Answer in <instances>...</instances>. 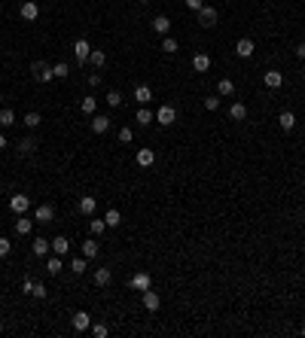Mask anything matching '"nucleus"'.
Segmentation results:
<instances>
[{
    "instance_id": "nucleus-29",
    "label": "nucleus",
    "mask_w": 305,
    "mask_h": 338,
    "mask_svg": "<svg viewBox=\"0 0 305 338\" xmlns=\"http://www.w3.org/2000/svg\"><path fill=\"white\" fill-rule=\"evenodd\" d=\"M229 119H232V122H244V119H247V107H244V104H232V107H229Z\"/></svg>"
},
{
    "instance_id": "nucleus-46",
    "label": "nucleus",
    "mask_w": 305,
    "mask_h": 338,
    "mask_svg": "<svg viewBox=\"0 0 305 338\" xmlns=\"http://www.w3.org/2000/svg\"><path fill=\"white\" fill-rule=\"evenodd\" d=\"M89 85H101V73H89Z\"/></svg>"
},
{
    "instance_id": "nucleus-13",
    "label": "nucleus",
    "mask_w": 305,
    "mask_h": 338,
    "mask_svg": "<svg viewBox=\"0 0 305 338\" xmlns=\"http://www.w3.org/2000/svg\"><path fill=\"white\" fill-rule=\"evenodd\" d=\"M49 244H52V253H58V256L71 253V241H67L64 235H55V241H49Z\"/></svg>"
},
{
    "instance_id": "nucleus-27",
    "label": "nucleus",
    "mask_w": 305,
    "mask_h": 338,
    "mask_svg": "<svg viewBox=\"0 0 305 338\" xmlns=\"http://www.w3.org/2000/svg\"><path fill=\"white\" fill-rule=\"evenodd\" d=\"M104 222H107V229H116V225H122V213H119L116 207H110V210L104 213Z\"/></svg>"
},
{
    "instance_id": "nucleus-48",
    "label": "nucleus",
    "mask_w": 305,
    "mask_h": 338,
    "mask_svg": "<svg viewBox=\"0 0 305 338\" xmlns=\"http://www.w3.org/2000/svg\"><path fill=\"white\" fill-rule=\"evenodd\" d=\"M0 150H6V137H3V134H0Z\"/></svg>"
},
{
    "instance_id": "nucleus-2",
    "label": "nucleus",
    "mask_w": 305,
    "mask_h": 338,
    "mask_svg": "<svg viewBox=\"0 0 305 338\" xmlns=\"http://www.w3.org/2000/svg\"><path fill=\"white\" fill-rule=\"evenodd\" d=\"M21 289L28 292V296H34V299H46L49 292H46V287L40 284V280H34V277H25V284H21Z\"/></svg>"
},
{
    "instance_id": "nucleus-14",
    "label": "nucleus",
    "mask_w": 305,
    "mask_h": 338,
    "mask_svg": "<svg viewBox=\"0 0 305 338\" xmlns=\"http://www.w3.org/2000/svg\"><path fill=\"white\" fill-rule=\"evenodd\" d=\"M153 31L162 34V37H168V34H171V18H168V16H156L153 18Z\"/></svg>"
},
{
    "instance_id": "nucleus-18",
    "label": "nucleus",
    "mask_w": 305,
    "mask_h": 338,
    "mask_svg": "<svg viewBox=\"0 0 305 338\" xmlns=\"http://www.w3.org/2000/svg\"><path fill=\"white\" fill-rule=\"evenodd\" d=\"M278 125L284 128V131H293V128H296V113H293V110H284V113L278 116Z\"/></svg>"
},
{
    "instance_id": "nucleus-17",
    "label": "nucleus",
    "mask_w": 305,
    "mask_h": 338,
    "mask_svg": "<svg viewBox=\"0 0 305 338\" xmlns=\"http://www.w3.org/2000/svg\"><path fill=\"white\" fill-rule=\"evenodd\" d=\"M95 210H98L95 195H83V198H80V213H83V217H92Z\"/></svg>"
},
{
    "instance_id": "nucleus-51",
    "label": "nucleus",
    "mask_w": 305,
    "mask_h": 338,
    "mask_svg": "<svg viewBox=\"0 0 305 338\" xmlns=\"http://www.w3.org/2000/svg\"><path fill=\"white\" fill-rule=\"evenodd\" d=\"M302 335H305V323H302Z\"/></svg>"
},
{
    "instance_id": "nucleus-34",
    "label": "nucleus",
    "mask_w": 305,
    "mask_h": 338,
    "mask_svg": "<svg viewBox=\"0 0 305 338\" xmlns=\"http://www.w3.org/2000/svg\"><path fill=\"white\" fill-rule=\"evenodd\" d=\"M110 280H113V271H110V268H98V271H95V284H98V287H107Z\"/></svg>"
},
{
    "instance_id": "nucleus-32",
    "label": "nucleus",
    "mask_w": 305,
    "mask_h": 338,
    "mask_svg": "<svg viewBox=\"0 0 305 338\" xmlns=\"http://www.w3.org/2000/svg\"><path fill=\"white\" fill-rule=\"evenodd\" d=\"M134 119H138L141 125H153V122H156V116H153V110H150V107H141V110H138V116H134Z\"/></svg>"
},
{
    "instance_id": "nucleus-38",
    "label": "nucleus",
    "mask_w": 305,
    "mask_h": 338,
    "mask_svg": "<svg viewBox=\"0 0 305 338\" xmlns=\"http://www.w3.org/2000/svg\"><path fill=\"white\" fill-rule=\"evenodd\" d=\"M177 49H180V46H177V40L171 37V34H168V37L162 40V52H165V55H174Z\"/></svg>"
},
{
    "instance_id": "nucleus-50",
    "label": "nucleus",
    "mask_w": 305,
    "mask_h": 338,
    "mask_svg": "<svg viewBox=\"0 0 305 338\" xmlns=\"http://www.w3.org/2000/svg\"><path fill=\"white\" fill-rule=\"evenodd\" d=\"M302 76H305V64H302Z\"/></svg>"
},
{
    "instance_id": "nucleus-43",
    "label": "nucleus",
    "mask_w": 305,
    "mask_h": 338,
    "mask_svg": "<svg viewBox=\"0 0 305 338\" xmlns=\"http://www.w3.org/2000/svg\"><path fill=\"white\" fill-rule=\"evenodd\" d=\"M13 253V244H9V238H0V259Z\"/></svg>"
},
{
    "instance_id": "nucleus-47",
    "label": "nucleus",
    "mask_w": 305,
    "mask_h": 338,
    "mask_svg": "<svg viewBox=\"0 0 305 338\" xmlns=\"http://www.w3.org/2000/svg\"><path fill=\"white\" fill-rule=\"evenodd\" d=\"M296 58H302V61H305V43H299V46H296Z\"/></svg>"
},
{
    "instance_id": "nucleus-33",
    "label": "nucleus",
    "mask_w": 305,
    "mask_h": 338,
    "mask_svg": "<svg viewBox=\"0 0 305 338\" xmlns=\"http://www.w3.org/2000/svg\"><path fill=\"white\" fill-rule=\"evenodd\" d=\"M89 64H92V67H104V64H107L104 49H92V55H89Z\"/></svg>"
},
{
    "instance_id": "nucleus-40",
    "label": "nucleus",
    "mask_w": 305,
    "mask_h": 338,
    "mask_svg": "<svg viewBox=\"0 0 305 338\" xmlns=\"http://www.w3.org/2000/svg\"><path fill=\"white\" fill-rule=\"evenodd\" d=\"M205 110H220V95H211V98H205Z\"/></svg>"
},
{
    "instance_id": "nucleus-39",
    "label": "nucleus",
    "mask_w": 305,
    "mask_h": 338,
    "mask_svg": "<svg viewBox=\"0 0 305 338\" xmlns=\"http://www.w3.org/2000/svg\"><path fill=\"white\" fill-rule=\"evenodd\" d=\"M92 335H95V338H107V335H110V329H107L104 323H92Z\"/></svg>"
},
{
    "instance_id": "nucleus-30",
    "label": "nucleus",
    "mask_w": 305,
    "mask_h": 338,
    "mask_svg": "<svg viewBox=\"0 0 305 338\" xmlns=\"http://www.w3.org/2000/svg\"><path fill=\"white\" fill-rule=\"evenodd\" d=\"M95 110H98V101L95 98H83L80 101V113H83V116H95Z\"/></svg>"
},
{
    "instance_id": "nucleus-7",
    "label": "nucleus",
    "mask_w": 305,
    "mask_h": 338,
    "mask_svg": "<svg viewBox=\"0 0 305 338\" xmlns=\"http://www.w3.org/2000/svg\"><path fill=\"white\" fill-rule=\"evenodd\" d=\"M253 52H256V46H253L251 37H241L238 43H235V55H238V58H251Z\"/></svg>"
},
{
    "instance_id": "nucleus-10",
    "label": "nucleus",
    "mask_w": 305,
    "mask_h": 338,
    "mask_svg": "<svg viewBox=\"0 0 305 338\" xmlns=\"http://www.w3.org/2000/svg\"><path fill=\"white\" fill-rule=\"evenodd\" d=\"M9 210L13 213H28L31 210V198L28 195H13L9 198Z\"/></svg>"
},
{
    "instance_id": "nucleus-35",
    "label": "nucleus",
    "mask_w": 305,
    "mask_h": 338,
    "mask_svg": "<svg viewBox=\"0 0 305 338\" xmlns=\"http://www.w3.org/2000/svg\"><path fill=\"white\" fill-rule=\"evenodd\" d=\"M122 101H126V95H122L119 88H110V92H107V104L110 107H122Z\"/></svg>"
},
{
    "instance_id": "nucleus-6",
    "label": "nucleus",
    "mask_w": 305,
    "mask_h": 338,
    "mask_svg": "<svg viewBox=\"0 0 305 338\" xmlns=\"http://www.w3.org/2000/svg\"><path fill=\"white\" fill-rule=\"evenodd\" d=\"M55 220V207L52 204H40L37 210H34V222H40V225H46Z\"/></svg>"
},
{
    "instance_id": "nucleus-9",
    "label": "nucleus",
    "mask_w": 305,
    "mask_h": 338,
    "mask_svg": "<svg viewBox=\"0 0 305 338\" xmlns=\"http://www.w3.org/2000/svg\"><path fill=\"white\" fill-rule=\"evenodd\" d=\"M144 308H146V311H153V314L162 308V299H159V292H153V287H150V289H144Z\"/></svg>"
},
{
    "instance_id": "nucleus-52",
    "label": "nucleus",
    "mask_w": 305,
    "mask_h": 338,
    "mask_svg": "<svg viewBox=\"0 0 305 338\" xmlns=\"http://www.w3.org/2000/svg\"><path fill=\"white\" fill-rule=\"evenodd\" d=\"M141 3H150V0H141Z\"/></svg>"
},
{
    "instance_id": "nucleus-21",
    "label": "nucleus",
    "mask_w": 305,
    "mask_h": 338,
    "mask_svg": "<svg viewBox=\"0 0 305 338\" xmlns=\"http://www.w3.org/2000/svg\"><path fill=\"white\" fill-rule=\"evenodd\" d=\"M217 95H220V98H232V95H235V83L229 80V76H223V80L217 83Z\"/></svg>"
},
{
    "instance_id": "nucleus-1",
    "label": "nucleus",
    "mask_w": 305,
    "mask_h": 338,
    "mask_svg": "<svg viewBox=\"0 0 305 338\" xmlns=\"http://www.w3.org/2000/svg\"><path fill=\"white\" fill-rule=\"evenodd\" d=\"M196 16H198V25H201V28H217V18H220V13H217L214 6H208V3H205V6H201Z\"/></svg>"
},
{
    "instance_id": "nucleus-28",
    "label": "nucleus",
    "mask_w": 305,
    "mask_h": 338,
    "mask_svg": "<svg viewBox=\"0 0 305 338\" xmlns=\"http://www.w3.org/2000/svg\"><path fill=\"white\" fill-rule=\"evenodd\" d=\"M31 247H34V256H46V253L52 250V244H49L46 238H34V244H31Z\"/></svg>"
},
{
    "instance_id": "nucleus-42",
    "label": "nucleus",
    "mask_w": 305,
    "mask_h": 338,
    "mask_svg": "<svg viewBox=\"0 0 305 338\" xmlns=\"http://www.w3.org/2000/svg\"><path fill=\"white\" fill-rule=\"evenodd\" d=\"M119 140H122V143H131V140H134V131H131L128 125H126V128H119Z\"/></svg>"
},
{
    "instance_id": "nucleus-23",
    "label": "nucleus",
    "mask_w": 305,
    "mask_h": 338,
    "mask_svg": "<svg viewBox=\"0 0 305 338\" xmlns=\"http://www.w3.org/2000/svg\"><path fill=\"white\" fill-rule=\"evenodd\" d=\"M31 225H34V220L25 217V213H18V220H16V235H31Z\"/></svg>"
},
{
    "instance_id": "nucleus-15",
    "label": "nucleus",
    "mask_w": 305,
    "mask_h": 338,
    "mask_svg": "<svg viewBox=\"0 0 305 338\" xmlns=\"http://www.w3.org/2000/svg\"><path fill=\"white\" fill-rule=\"evenodd\" d=\"M263 83H266V88H281V85H284V73H281V70H269L263 76Z\"/></svg>"
},
{
    "instance_id": "nucleus-31",
    "label": "nucleus",
    "mask_w": 305,
    "mask_h": 338,
    "mask_svg": "<svg viewBox=\"0 0 305 338\" xmlns=\"http://www.w3.org/2000/svg\"><path fill=\"white\" fill-rule=\"evenodd\" d=\"M21 122H25V125H28V128L34 131V128H37L40 122H43V116H40L37 110H28V113H25V119H21Z\"/></svg>"
},
{
    "instance_id": "nucleus-20",
    "label": "nucleus",
    "mask_w": 305,
    "mask_h": 338,
    "mask_svg": "<svg viewBox=\"0 0 305 338\" xmlns=\"http://www.w3.org/2000/svg\"><path fill=\"white\" fill-rule=\"evenodd\" d=\"M61 271H64L61 256H58V253H55V256H49V259H46V274H52V277H55V274H61Z\"/></svg>"
},
{
    "instance_id": "nucleus-36",
    "label": "nucleus",
    "mask_w": 305,
    "mask_h": 338,
    "mask_svg": "<svg viewBox=\"0 0 305 338\" xmlns=\"http://www.w3.org/2000/svg\"><path fill=\"white\" fill-rule=\"evenodd\" d=\"M13 122H16V113L9 107H3V110H0V128H9Z\"/></svg>"
},
{
    "instance_id": "nucleus-8",
    "label": "nucleus",
    "mask_w": 305,
    "mask_h": 338,
    "mask_svg": "<svg viewBox=\"0 0 305 338\" xmlns=\"http://www.w3.org/2000/svg\"><path fill=\"white\" fill-rule=\"evenodd\" d=\"M18 16L25 18V21H37V18H40V6L34 3V0H25V3H21V9H18Z\"/></svg>"
},
{
    "instance_id": "nucleus-16",
    "label": "nucleus",
    "mask_w": 305,
    "mask_h": 338,
    "mask_svg": "<svg viewBox=\"0 0 305 338\" xmlns=\"http://www.w3.org/2000/svg\"><path fill=\"white\" fill-rule=\"evenodd\" d=\"M131 287L138 289V292H144V289H150V287H153V280H150V274H146V271H138V274L131 277Z\"/></svg>"
},
{
    "instance_id": "nucleus-26",
    "label": "nucleus",
    "mask_w": 305,
    "mask_h": 338,
    "mask_svg": "<svg viewBox=\"0 0 305 338\" xmlns=\"http://www.w3.org/2000/svg\"><path fill=\"white\" fill-rule=\"evenodd\" d=\"M16 150H18V155H31L34 150H37V140H34V137H21Z\"/></svg>"
},
{
    "instance_id": "nucleus-53",
    "label": "nucleus",
    "mask_w": 305,
    "mask_h": 338,
    "mask_svg": "<svg viewBox=\"0 0 305 338\" xmlns=\"http://www.w3.org/2000/svg\"><path fill=\"white\" fill-rule=\"evenodd\" d=\"M0 104H3V95H0Z\"/></svg>"
},
{
    "instance_id": "nucleus-41",
    "label": "nucleus",
    "mask_w": 305,
    "mask_h": 338,
    "mask_svg": "<svg viewBox=\"0 0 305 338\" xmlns=\"http://www.w3.org/2000/svg\"><path fill=\"white\" fill-rule=\"evenodd\" d=\"M89 229H92V235H101V232L107 229V222L104 220H92V222H89Z\"/></svg>"
},
{
    "instance_id": "nucleus-44",
    "label": "nucleus",
    "mask_w": 305,
    "mask_h": 338,
    "mask_svg": "<svg viewBox=\"0 0 305 338\" xmlns=\"http://www.w3.org/2000/svg\"><path fill=\"white\" fill-rule=\"evenodd\" d=\"M46 67H49L46 61H31V73H34V76H40L43 70H46Z\"/></svg>"
},
{
    "instance_id": "nucleus-49",
    "label": "nucleus",
    "mask_w": 305,
    "mask_h": 338,
    "mask_svg": "<svg viewBox=\"0 0 305 338\" xmlns=\"http://www.w3.org/2000/svg\"><path fill=\"white\" fill-rule=\"evenodd\" d=\"M0 332H3V320H0Z\"/></svg>"
},
{
    "instance_id": "nucleus-4",
    "label": "nucleus",
    "mask_w": 305,
    "mask_h": 338,
    "mask_svg": "<svg viewBox=\"0 0 305 338\" xmlns=\"http://www.w3.org/2000/svg\"><path fill=\"white\" fill-rule=\"evenodd\" d=\"M89 55H92V43H89L86 37H80V40L73 43V58L80 61V64H86V61H89Z\"/></svg>"
},
{
    "instance_id": "nucleus-19",
    "label": "nucleus",
    "mask_w": 305,
    "mask_h": 338,
    "mask_svg": "<svg viewBox=\"0 0 305 338\" xmlns=\"http://www.w3.org/2000/svg\"><path fill=\"white\" fill-rule=\"evenodd\" d=\"M134 101H138L141 107H146L153 101V88L150 85H138V88H134Z\"/></svg>"
},
{
    "instance_id": "nucleus-24",
    "label": "nucleus",
    "mask_w": 305,
    "mask_h": 338,
    "mask_svg": "<svg viewBox=\"0 0 305 338\" xmlns=\"http://www.w3.org/2000/svg\"><path fill=\"white\" fill-rule=\"evenodd\" d=\"M98 253H101L98 241H95V238H86V241H83V256H86V259H95Z\"/></svg>"
},
{
    "instance_id": "nucleus-3",
    "label": "nucleus",
    "mask_w": 305,
    "mask_h": 338,
    "mask_svg": "<svg viewBox=\"0 0 305 338\" xmlns=\"http://www.w3.org/2000/svg\"><path fill=\"white\" fill-rule=\"evenodd\" d=\"M156 122H159V125H174L177 122V110L171 104H162L159 110H156Z\"/></svg>"
},
{
    "instance_id": "nucleus-37",
    "label": "nucleus",
    "mask_w": 305,
    "mask_h": 338,
    "mask_svg": "<svg viewBox=\"0 0 305 338\" xmlns=\"http://www.w3.org/2000/svg\"><path fill=\"white\" fill-rule=\"evenodd\" d=\"M52 73H55V80H64V76L71 73V67H67V61H55L52 64Z\"/></svg>"
},
{
    "instance_id": "nucleus-22",
    "label": "nucleus",
    "mask_w": 305,
    "mask_h": 338,
    "mask_svg": "<svg viewBox=\"0 0 305 338\" xmlns=\"http://www.w3.org/2000/svg\"><path fill=\"white\" fill-rule=\"evenodd\" d=\"M153 162H156V152L150 150V146L138 150V165H141V168H153Z\"/></svg>"
},
{
    "instance_id": "nucleus-25",
    "label": "nucleus",
    "mask_w": 305,
    "mask_h": 338,
    "mask_svg": "<svg viewBox=\"0 0 305 338\" xmlns=\"http://www.w3.org/2000/svg\"><path fill=\"white\" fill-rule=\"evenodd\" d=\"M86 268H89V259H86V256H73V259H71V271H73L76 277L86 274Z\"/></svg>"
},
{
    "instance_id": "nucleus-45",
    "label": "nucleus",
    "mask_w": 305,
    "mask_h": 338,
    "mask_svg": "<svg viewBox=\"0 0 305 338\" xmlns=\"http://www.w3.org/2000/svg\"><path fill=\"white\" fill-rule=\"evenodd\" d=\"M183 3H186V9H193V13H198V9L205 6V0H183Z\"/></svg>"
},
{
    "instance_id": "nucleus-11",
    "label": "nucleus",
    "mask_w": 305,
    "mask_h": 338,
    "mask_svg": "<svg viewBox=\"0 0 305 338\" xmlns=\"http://www.w3.org/2000/svg\"><path fill=\"white\" fill-rule=\"evenodd\" d=\"M71 326H73L76 332H86V329H92V317H89L86 311H76L73 320H71Z\"/></svg>"
},
{
    "instance_id": "nucleus-5",
    "label": "nucleus",
    "mask_w": 305,
    "mask_h": 338,
    "mask_svg": "<svg viewBox=\"0 0 305 338\" xmlns=\"http://www.w3.org/2000/svg\"><path fill=\"white\" fill-rule=\"evenodd\" d=\"M89 128H92L95 134H107L110 131V116H101V113L89 116Z\"/></svg>"
},
{
    "instance_id": "nucleus-12",
    "label": "nucleus",
    "mask_w": 305,
    "mask_h": 338,
    "mask_svg": "<svg viewBox=\"0 0 305 338\" xmlns=\"http://www.w3.org/2000/svg\"><path fill=\"white\" fill-rule=\"evenodd\" d=\"M193 70H198V73H208V70H211V55H208V52L193 55Z\"/></svg>"
}]
</instances>
